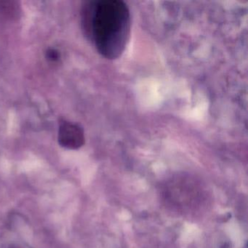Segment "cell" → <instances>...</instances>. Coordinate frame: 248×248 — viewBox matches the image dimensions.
I'll return each instance as SVG.
<instances>
[{
  "label": "cell",
  "mask_w": 248,
  "mask_h": 248,
  "mask_svg": "<svg viewBox=\"0 0 248 248\" xmlns=\"http://www.w3.org/2000/svg\"><path fill=\"white\" fill-rule=\"evenodd\" d=\"M8 248H33L30 245L24 243V242H15L9 245Z\"/></svg>",
  "instance_id": "cell-4"
},
{
  "label": "cell",
  "mask_w": 248,
  "mask_h": 248,
  "mask_svg": "<svg viewBox=\"0 0 248 248\" xmlns=\"http://www.w3.org/2000/svg\"><path fill=\"white\" fill-rule=\"evenodd\" d=\"M85 34L97 51L108 60L124 53L131 33V16L121 0H95L87 2L82 11Z\"/></svg>",
  "instance_id": "cell-1"
},
{
  "label": "cell",
  "mask_w": 248,
  "mask_h": 248,
  "mask_svg": "<svg viewBox=\"0 0 248 248\" xmlns=\"http://www.w3.org/2000/svg\"><path fill=\"white\" fill-rule=\"evenodd\" d=\"M58 140L62 147L78 149L85 144V133L79 124L64 121L59 127Z\"/></svg>",
  "instance_id": "cell-2"
},
{
  "label": "cell",
  "mask_w": 248,
  "mask_h": 248,
  "mask_svg": "<svg viewBox=\"0 0 248 248\" xmlns=\"http://www.w3.org/2000/svg\"><path fill=\"white\" fill-rule=\"evenodd\" d=\"M47 57L48 60L51 61V62H57L59 61L60 56H59V53L57 50H53V49H50L47 51Z\"/></svg>",
  "instance_id": "cell-3"
}]
</instances>
